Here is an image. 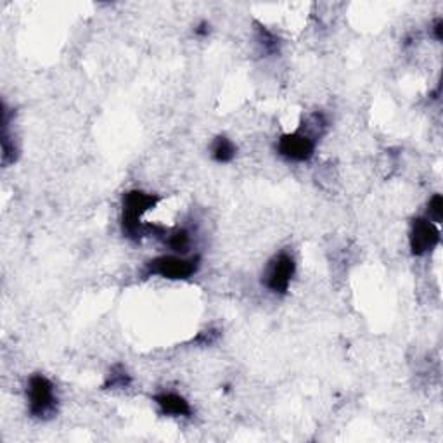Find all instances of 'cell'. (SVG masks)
Returning <instances> with one entry per match:
<instances>
[{
    "label": "cell",
    "instance_id": "6da1fadb",
    "mask_svg": "<svg viewBox=\"0 0 443 443\" xmlns=\"http://www.w3.org/2000/svg\"><path fill=\"white\" fill-rule=\"evenodd\" d=\"M159 197L156 194L144 192V190L134 189L128 190L123 196V208H122V231L123 236L132 241H141L147 236L154 238H163L168 229L161 225L147 224L144 222V215L149 209H153L158 205Z\"/></svg>",
    "mask_w": 443,
    "mask_h": 443
},
{
    "label": "cell",
    "instance_id": "7a4b0ae2",
    "mask_svg": "<svg viewBox=\"0 0 443 443\" xmlns=\"http://www.w3.org/2000/svg\"><path fill=\"white\" fill-rule=\"evenodd\" d=\"M28 395V410L35 419L47 421L57 412V396L52 381L44 374H33L26 386Z\"/></svg>",
    "mask_w": 443,
    "mask_h": 443
},
{
    "label": "cell",
    "instance_id": "3957f363",
    "mask_svg": "<svg viewBox=\"0 0 443 443\" xmlns=\"http://www.w3.org/2000/svg\"><path fill=\"white\" fill-rule=\"evenodd\" d=\"M200 269V256L188 255H161L151 260L146 267L147 275L170 279V281H182L189 279Z\"/></svg>",
    "mask_w": 443,
    "mask_h": 443
},
{
    "label": "cell",
    "instance_id": "277c9868",
    "mask_svg": "<svg viewBox=\"0 0 443 443\" xmlns=\"http://www.w3.org/2000/svg\"><path fill=\"white\" fill-rule=\"evenodd\" d=\"M297 272V263L294 258L287 251H281L275 255L267 265L265 274H263V284L269 291L275 294H284L289 289L293 275Z\"/></svg>",
    "mask_w": 443,
    "mask_h": 443
},
{
    "label": "cell",
    "instance_id": "5b68a950",
    "mask_svg": "<svg viewBox=\"0 0 443 443\" xmlns=\"http://www.w3.org/2000/svg\"><path fill=\"white\" fill-rule=\"evenodd\" d=\"M317 141L310 137L305 130L297 128L291 134L281 135L277 142V153L287 161L293 163H305L316 153Z\"/></svg>",
    "mask_w": 443,
    "mask_h": 443
},
{
    "label": "cell",
    "instance_id": "8992f818",
    "mask_svg": "<svg viewBox=\"0 0 443 443\" xmlns=\"http://www.w3.org/2000/svg\"><path fill=\"white\" fill-rule=\"evenodd\" d=\"M410 251L415 256H425L440 244V231L437 224L427 220L426 217H418L412 220L409 232Z\"/></svg>",
    "mask_w": 443,
    "mask_h": 443
},
{
    "label": "cell",
    "instance_id": "52a82bcc",
    "mask_svg": "<svg viewBox=\"0 0 443 443\" xmlns=\"http://www.w3.org/2000/svg\"><path fill=\"white\" fill-rule=\"evenodd\" d=\"M154 402L161 410V414L170 415V418H189L192 414L190 403L182 395L173 393V391H163L154 396Z\"/></svg>",
    "mask_w": 443,
    "mask_h": 443
},
{
    "label": "cell",
    "instance_id": "ba28073f",
    "mask_svg": "<svg viewBox=\"0 0 443 443\" xmlns=\"http://www.w3.org/2000/svg\"><path fill=\"white\" fill-rule=\"evenodd\" d=\"M19 149L14 135L11 134V111L7 104H2V165L9 166L18 159Z\"/></svg>",
    "mask_w": 443,
    "mask_h": 443
},
{
    "label": "cell",
    "instance_id": "9c48e42d",
    "mask_svg": "<svg viewBox=\"0 0 443 443\" xmlns=\"http://www.w3.org/2000/svg\"><path fill=\"white\" fill-rule=\"evenodd\" d=\"M165 244L173 251L175 255H188L190 248V234L185 229H173V231H166L163 236Z\"/></svg>",
    "mask_w": 443,
    "mask_h": 443
},
{
    "label": "cell",
    "instance_id": "30bf717a",
    "mask_svg": "<svg viewBox=\"0 0 443 443\" xmlns=\"http://www.w3.org/2000/svg\"><path fill=\"white\" fill-rule=\"evenodd\" d=\"M236 153H238V147L225 135H220L212 142V158L217 163H231L236 158Z\"/></svg>",
    "mask_w": 443,
    "mask_h": 443
},
{
    "label": "cell",
    "instance_id": "8fae6325",
    "mask_svg": "<svg viewBox=\"0 0 443 443\" xmlns=\"http://www.w3.org/2000/svg\"><path fill=\"white\" fill-rule=\"evenodd\" d=\"M255 38H256L258 47L262 49V52H265V54L279 52V38L275 37L269 28H265V26L256 25Z\"/></svg>",
    "mask_w": 443,
    "mask_h": 443
},
{
    "label": "cell",
    "instance_id": "7c38bea8",
    "mask_svg": "<svg viewBox=\"0 0 443 443\" xmlns=\"http://www.w3.org/2000/svg\"><path fill=\"white\" fill-rule=\"evenodd\" d=\"M130 383H132V378H130V374L127 372V369L123 367V365L118 364L110 371V374H108V379H106V384H104V386L106 388H127Z\"/></svg>",
    "mask_w": 443,
    "mask_h": 443
},
{
    "label": "cell",
    "instance_id": "4fadbf2b",
    "mask_svg": "<svg viewBox=\"0 0 443 443\" xmlns=\"http://www.w3.org/2000/svg\"><path fill=\"white\" fill-rule=\"evenodd\" d=\"M426 219L431 220L433 224H440L443 219V197L440 194H435L433 197L427 203V209H426Z\"/></svg>",
    "mask_w": 443,
    "mask_h": 443
},
{
    "label": "cell",
    "instance_id": "5bb4252c",
    "mask_svg": "<svg viewBox=\"0 0 443 443\" xmlns=\"http://www.w3.org/2000/svg\"><path fill=\"white\" fill-rule=\"evenodd\" d=\"M219 336H220V333L217 331V329H208V331L200 333V336L196 338V341L201 345H213L217 340H219Z\"/></svg>",
    "mask_w": 443,
    "mask_h": 443
},
{
    "label": "cell",
    "instance_id": "9a60e30c",
    "mask_svg": "<svg viewBox=\"0 0 443 443\" xmlns=\"http://www.w3.org/2000/svg\"><path fill=\"white\" fill-rule=\"evenodd\" d=\"M442 26H443L442 19H437V23H435V26H433L435 38H437V40H442Z\"/></svg>",
    "mask_w": 443,
    "mask_h": 443
},
{
    "label": "cell",
    "instance_id": "2e32d148",
    "mask_svg": "<svg viewBox=\"0 0 443 443\" xmlns=\"http://www.w3.org/2000/svg\"><path fill=\"white\" fill-rule=\"evenodd\" d=\"M196 33L201 35V37L208 35L209 33V25H208V23H201V25L196 28Z\"/></svg>",
    "mask_w": 443,
    "mask_h": 443
}]
</instances>
